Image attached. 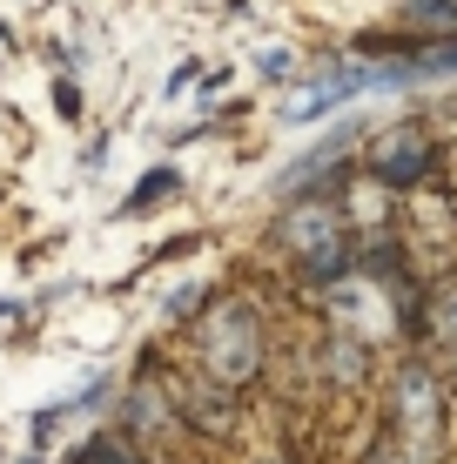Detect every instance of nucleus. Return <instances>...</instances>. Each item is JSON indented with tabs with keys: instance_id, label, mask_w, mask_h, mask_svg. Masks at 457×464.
<instances>
[{
	"instance_id": "nucleus-5",
	"label": "nucleus",
	"mask_w": 457,
	"mask_h": 464,
	"mask_svg": "<svg viewBox=\"0 0 457 464\" xmlns=\"http://www.w3.org/2000/svg\"><path fill=\"white\" fill-rule=\"evenodd\" d=\"M168 188H176V169H155V175H141V182H135V196L121 202V216L148 209V202H155V196H168Z\"/></svg>"
},
{
	"instance_id": "nucleus-3",
	"label": "nucleus",
	"mask_w": 457,
	"mask_h": 464,
	"mask_svg": "<svg viewBox=\"0 0 457 464\" xmlns=\"http://www.w3.org/2000/svg\"><path fill=\"white\" fill-rule=\"evenodd\" d=\"M370 88V68H343V74H329V82H309V88H296L290 102H282V121H317L329 115L337 102H350V94H364Z\"/></svg>"
},
{
	"instance_id": "nucleus-6",
	"label": "nucleus",
	"mask_w": 457,
	"mask_h": 464,
	"mask_svg": "<svg viewBox=\"0 0 457 464\" xmlns=\"http://www.w3.org/2000/svg\"><path fill=\"white\" fill-rule=\"evenodd\" d=\"M417 27H457V0H411Z\"/></svg>"
},
{
	"instance_id": "nucleus-9",
	"label": "nucleus",
	"mask_w": 457,
	"mask_h": 464,
	"mask_svg": "<svg viewBox=\"0 0 457 464\" xmlns=\"http://www.w3.org/2000/svg\"><path fill=\"white\" fill-rule=\"evenodd\" d=\"M437 330H444V337H457V283L444 290V303H437Z\"/></svg>"
},
{
	"instance_id": "nucleus-1",
	"label": "nucleus",
	"mask_w": 457,
	"mask_h": 464,
	"mask_svg": "<svg viewBox=\"0 0 457 464\" xmlns=\"http://www.w3.org/2000/svg\"><path fill=\"white\" fill-rule=\"evenodd\" d=\"M202 357H209V377L215 383H249L262 371V324L243 310V303H229V310H215L209 324H202Z\"/></svg>"
},
{
	"instance_id": "nucleus-8",
	"label": "nucleus",
	"mask_w": 457,
	"mask_h": 464,
	"mask_svg": "<svg viewBox=\"0 0 457 464\" xmlns=\"http://www.w3.org/2000/svg\"><path fill=\"white\" fill-rule=\"evenodd\" d=\"M54 108H61L68 121H81V88H74V82H54Z\"/></svg>"
},
{
	"instance_id": "nucleus-10",
	"label": "nucleus",
	"mask_w": 457,
	"mask_h": 464,
	"mask_svg": "<svg viewBox=\"0 0 457 464\" xmlns=\"http://www.w3.org/2000/svg\"><path fill=\"white\" fill-rule=\"evenodd\" d=\"M370 464H384V458H370Z\"/></svg>"
},
{
	"instance_id": "nucleus-2",
	"label": "nucleus",
	"mask_w": 457,
	"mask_h": 464,
	"mask_svg": "<svg viewBox=\"0 0 457 464\" xmlns=\"http://www.w3.org/2000/svg\"><path fill=\"white\" fill-rule=\"evenodd\" d=\"M370 175H376V182H390V188L424 182V175H431V135H424L417 121H404V128H390V135H376Z\"/></svg>"
},
{
	"instance_id": "nucleus-4",
	"label": "nucleus",
	"mask_w": 457,
	"mask_h": 464,
	"mask_svg": "<svg viewBox=\"0 0 457 464\" xmlns=\"http://www.w3.org/2000/svg\"><path fill=\"white\" fill-rule=\"evenodd\" d=\"M404 418H411L417 444L437 438V383H431V371H404Z\"/></svg>"
},
{
	"instance_id": "nucleus-7",
	"label": "nucleus",
	"mask_w": 457,
	"mask_h": 464,
	"mask_svg": "<svg viewBox=\"0 0 457 464\" xmlns=\"http://www.w3.org/2000/svg\"><path fill=\"white\" fill-rule=\"evenodd\" d=\"M74 464H135V458H129V451H121V444H108V438H94V444H88V451H81V458H74Z\"/></svg>"
}]
</instances>
